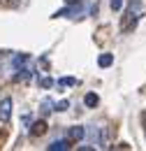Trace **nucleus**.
<instances>
[{
  "mask_svg": "<svg viewBox=\"0 0 146 151\" xmlns=\"http://www.w3.org/2000/svg\"><path fill=\"white\" fill-rule=\"evenodd\" d=\"M9 68H12L14 79H30V77L35 75L33 58L28 56V54H14V56H9Z\"/></svg>",
  "mask_w": 146,
  "mask_h": 151,
  "instance_id": "1",
  "label": "nucleus"
},
{
  "mask_svg": "<svg viewBox=\"0 0 146 151\" xmlns=\"http://www.w3.org/2000/svg\"><path fill=\"white\" fill-rule=\"evenodd\" d=\"M86 135L91 137V142L97 147V149H104V147H107V128H104L102 123H93V126H88Z\"/></svg>",
  "mask_w": 146,
  "mask_h": 151,
  "instance_id": "2",
  "label": "nucleus"
},
{
  "mask_svg": "<svg viewBox=\"0 0 146 151\" xmlns=\"http://www.w3.org/2000/svg\"><path fill=\"white\" fill-rule=\"evenodd\" d=\"M12 107H14L12 98H2V100H0V121H2V123H7V121L12 119Z\"/></svg>",
  "mask_w": 146,
  "mask_h": 151,
  "instance_id": "3",
  "label": "nucleus"
},
{
  "mask_svg": "<svg viewBox=\"0 0 146 151\" xmlns=\"http://www.w3.org/2000/svg\"><path fill=\"white\" fill-rule=\"evenodd\" d=\"M70 149V139H56L54 144H49V151H65Z\"/></svg>",
  "mask_w": 146,
  "mask_h": 151,
  "instance_id": "4",
  "label": "nucleus"
},
{
  "mask_svg": "<svg viewBox=\"0 0 146 151\" xmlns=\"http://www.w3.org/2000/svg\"><path fill=\"white\" fill-rule=\"evenodd\" d=\"M84 137H86V128L84 126H74L70 130V139H84Z\"/></svg>",
  "mask_w": 146,
  "mask_h": 151,
  "instance_id": "5",
  "label": "nucleus"
},
{
  "mask_svg": "<svg viewBox=\"0 0 146 151\" xmlns=\"http://www.w3.org/2000/svg\"><path fill=\"white\" fill-rule=\"evenodd\" d=\"M111 63H114V56H111V54H102V56H97V65H100V68H109Z\"/></svg>",
  "mask_w": 146,
  "mask_h": 151,
  "instance_id": "6",
  "label": "nucleus"
},
{
  "mask_svg": "<svg viewBox=\"0 0 146 151\" xmlns=\"http://www.w3.org/2000/svg\"><path fill=\"white\" fill-rule=\"evenodd\" d=\"M84 102L88 105V107H97V102H100V98L95 93H86V98H84Z\"/></svg>",
  "mask_w": 146,
  "mask_h": 151,
  "instance_id": "7",
  "label": "nucleus"
},
{
  "mask_svg": "<svg viewBox=\"0 0 146 151\" xmlns=\"http://www.w3.org/2000/svg\"><path fill=\"white\" fill-rule=\"evenodd\" d=\"M74 84H77L74 77H60V79H58V86H63V88H65V86H74Z\"/></svg>",
  "mask_w": 146,
  "mask_h": 151,
  "instance_id": "8",
  "label": "nucleus"
},
{
  "mask_svg": "<svg viewBox=\"0 0 146 151\" xmlns=\"http://www.w3.org/2000/svg\"><path fill=\"white\" fill-rule=\"evenodd\" d=\"M44 130H47V126H44L42 121H37V123H35V128H30V135H42Z\"/></svg>",
  "mask_w": 146,
  "mask_h": 151,
  "instance_id": "9",
  "label": "nucleus"
},
{
  "mask_svg": "<svg viewBox=\"0 0 146 151\" xmlns=\"http://www.w3.org/2000/svg\"><path fill=\"white\" fill-rule=\"evenodd\" d=\"M39 86H42V88H51V86H54V79H51V77H42V79H39Z\"/></svg>",
  "mask_w": 146,
  "mask_h": 151,
  "instance_id": "10",
  "label": "nucleus"
},
{
  "mask_svg": "<svg viewBox=\"0 0 146 151\" xmlns=\"http://www.w3.org/2000/svg\"><path fill=\"white\" fill-rule=\"evenodd\" d=\"M67 107H70V100H63V102H58V105H56L54 109H58V112H65Z\"/></svg>",
  "mask_w": 146,
  "mask_h": 151,
  "instance_id": "11",
  "label": "nucleus"
},
{
  "mask_svg": "<svg viewBox=\"0 0 146 151\" xmlns=\"http://www.w3.org/2000/svg\"><path fill=\"white\" fill-rule=\"evenodd\" d=\"M49 109H54V102L51 100H44L42 102V112H49Z\"/></svg>",
  "mask_w": 146,
  "mask_h": 151,
  "instance_id": "12",
  "label": "nucleus"
},
{
  "mask_svg": "<svg viewBox=\"0 0 146 151\" xmlns=\"http://www.w3.org/2000/svg\"><path fill=\"white\" fill-rule=\"evenodd\" d=\"M121 5H123L121 0H111V9H114V12H118V9H121Z\"/></svg>",
  "mask_w": 146,
  "mask_h": 151,
  "instance_id": "13",
  "label": "nucleus"
},
{
  "mask_svg": "<svg viewBox=\"0 0 146 151\" xmlns=\"http://www.w3.org/2000/svg\"><path fill=\"white\" fill-rule=\"evenodd\" d=\"M65 2H67V5H74V2H79V0H65Z\"/></svg>",
  "mask_w": 146,
  "mask_h": 151,
  "instance_id": "14",
  "label": "nucleus"
}]
</instances>
